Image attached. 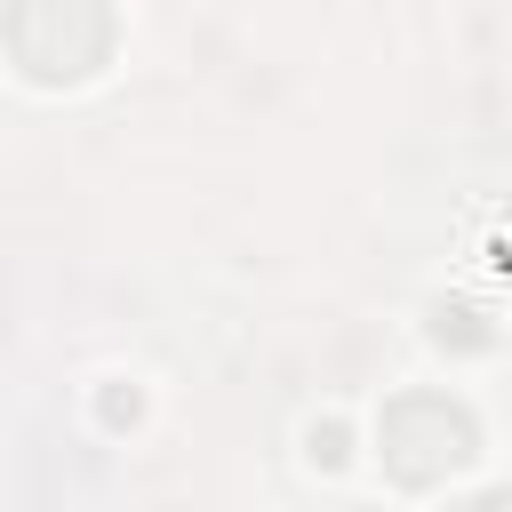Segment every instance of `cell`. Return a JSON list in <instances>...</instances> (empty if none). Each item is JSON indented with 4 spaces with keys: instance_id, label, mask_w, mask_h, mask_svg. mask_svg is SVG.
Returning <instances> with one entry per match:
<instances>
[{
    "instance_id": "2",
    "label": "cell",
    "mask_w": 512,
    "mask_h": 512,
    "mask_svg": "<svg viewBox=\"0 0 512 512\" xmlns=\"http://www.w3.org/2000/svg\"><path fill=\"white\" fill-rule=\"evenodd\" d=\"M472 448H480V440H472V416H464L448 392H400V400L384 408V464H392V480H408V488H432V480L456 472Z\"/></svg>"
},
{
    "instance_id": "1",
    "label": "cell",
    "mask_w": 512,
    "mask_h": 512,
    "mask_svg": "<svg viewBox=\"0 0 512 512\" xmlns=\"http://www.w3.org/2000/svg\"><path fill=\"white\" fill-rule=\"evenodd\" d=\"M8 48L32 80H80L112 48V0H8Z\"/></svg>"
},
{
    "instance_id": "4",
    "label": "cell",
    "mask_w": 512,
    "mask_h": 512,
    "mask_svg": "<svg viewBox=\"0 0 512 512\" xmlns=\"http://www.w3.org/2000/svg\"><path fill=\"white\" fill-rule=\"evenodd\" d=\"M312 456H320V464H344V424H320V432H312Z\"/></svg>"
},
{
    "instance_id": "3",
    "label": "cell",
    "mask_w": 512,
    "mask_h": 512,
    "mask_svg": "<svg viewBox=\"0 0 512 512\" xmlns=\"http://www.w3.org/2000/svg\"><path fill=\"white\" fill-rule=\"evenodd\" d=\"M432 336H440V344H448V336H456V344H480V328H472V312H440V320H432Z\"/></svg>"
}]
</instances>
